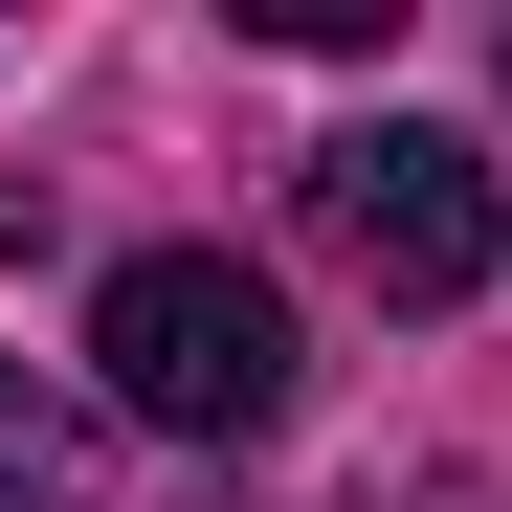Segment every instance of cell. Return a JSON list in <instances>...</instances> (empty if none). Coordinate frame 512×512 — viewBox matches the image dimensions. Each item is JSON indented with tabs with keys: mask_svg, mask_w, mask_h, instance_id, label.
<instances>
[{
	"mask_svg": "<svg viewBox=\"0 0 512 512\" xmlns=\"http://www.w3.org/2000/svg\"><path fill=\"white\" fill-rule=\"evenodd\" d=\"M90 379L156 446H245V423H290V290L245 245H134L90 290Z\"/></svg>",
	"mask_w": 512,
	"mask_h": 512,
	"instance_id": "6da1fadb",
	"label": "cell"
},
{
	"mask_svg": "<svg viewBox=\"0 0 512 512\" xmlns=\"http://www.w3.org/2000/svg\"><path fill=\"white\" fill-rule=\"evenodd\" d=\"M312 245H334L379 312H468V290L512 268V201H490V156H468V134L379 112V134H334V156H312Z\"/></svg>",
	"mask_w": 512,
	"mask_h": 512,
	"instance_id": "7a4b0ae2",
	"label": "cell"
},
{
	"mask_svg": "<svg viewBox=\"0 0 512 512\" xmlns=\"http://www.w3.org/2000/svg\"><path fill=\"white\" fill-rule=\"evenodd\" d=\"M0 512H90V423L23 401V357H0Z\"/></svg>",
	"mask_w": 512,
	"mask_h": 512,
	"instance_id": "3957f363",
	"label": "cell"
}]
</instances>
